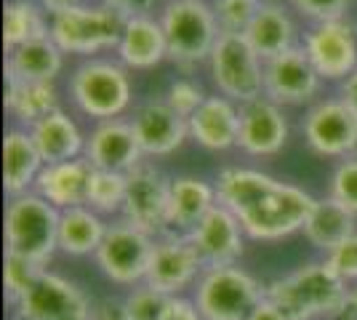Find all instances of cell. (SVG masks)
Wrapping results in <instances>:
<instances>
[{
    "label": "cell",
    "mask_w": 357,
    "mask_h": 320,
    "mask_svg": "<svg viewBox=\"0 0 357 320\" xmlns=\"http://www.w3.org/2000/svg\"><path fill=\"white\" fill-rule=\"evenodd\" d=\"M352 286H347L333 267L323 261H310L294 273L272 280L267 296L291 320H331L342 307Z\"/></svg>",
    "instance_id": "6da1fadb"
},
{
    "label": "cell",
    "mask_w": 357,
    "mask_h": 320,
    "mask_svg": "<svg viewBox=\"0 0 357 320\" xmlns=\"http://www.w3.org/2000/svg\"><path fill=\"white\" fill-rule=\"evenodd\" d=\"M59 213L38 192H24L6 206V254L48 267L59 251Z\"/></svg>",
    "instance_id": "7a4b0ae2"
},
{
    "label": "cell",
    "mask_w": 357,
    "mask_h": 320,
    "mask_svg": "<svg viewBox=\"0 0 357 320\" xmlns=\"http://www.w3.org/2000/svg\"><path fill=\"white\" fill-rule=\"evenodd\" d=\"M160 24L168 40V59L184 70L208 61L222 35L208 0H168L160 14Z\"/></svg>",
    "instance_id": "3957f363"
},
{
    "label": "cell",
    "mask_w": 357,
    "mask_h": 320,
    "mask_svg": "<svg viewBox=\"0 0 357 320\" xmlns=\"http://www.w3.org/2000/svg\"><path fill=\"white\" fill-rule=\"evenodd\" d=\"M264 296L267 286L238 264L206 267L192 289L195 305L206 320H245Z\"/></svg>",
    "instance_id": "277c9868"
},
{
    "label": "cell",
    "mask_w": 357,
    "mask_h": 320,
    "mask_svg": "<svg viewBox=\"0 0 357 320\" xmlns=\"http://www.w3.org/2000/svg\"><path fill=\"white\" fill-rule=\"evenodd\" d=\"M70 96L83 115L99 123L115 121L131 105L128 70L120 61H83L70 77Z\"/></svg>",
    "instance_id": "5b68a950"
},
{
    "label": "cell",
    "mask_w": 357,
    "mask_h": 320,
    "mask_svg": "<svg viewBox=\"0 0 357 320\" xmlns=\"http://www.w3.org/2000/svg\"><path fill=\"white\" fill-rule=\"evenodd\" d=\"M126 19L118 8L107 3H89L73 8L67 14H59L51 19V40L64 51V54H77V56H93L109 48H118Z\"/></svg>",
    "instance_id": "8992f818"
},
{
    "label": "cell",
    "mask_w": 357,
    "mask_h": 320,
    "mask_svg": "<svg viewBox=\"0 0 357 320\" xmlns=\"http://www.w3.org/2000/svg\"><path fill=\"white\" fill-rule=\"evenodd\" d=\"M208 64L213 86L229 102L248 105L264 93V61L256 56L243 32H222Z\"/></svg>",
    "instance_id": "52a82bcc"
},
{
    "label": "cell",
    "mask_w": 357,
    "mask_h": 320,
    "mask_svg": "<svg viewBox=\"0 0 357 320\" xmlns=\"http://www.w3.org/2000/svg\"><path fill=\"white\" fill-rule=\"evenodd\" d=\"M317 198L296 184L278 182L275 190L264 195L248 213L240 216L245 235L253 241H283L294 232H301Z\"/></svg>",
    "instance_id": "ba28073f"
},
{
    "label": "cell",
    "mask_w": 357,
    "mask_h": 320,
    "mask_svg": "<svg viewBox=\"0 0 357 320\" xmlns=\"http://www.w3.org/2000/svg\"><path fill=\"white\" fill-rule=\"evenodd\" d=\"M14 320H93L96 307L77 283L43 270L30 291L14 305Z\"/></svg>",
    "instance_id": "9c48e42d"
},
{
    "label": "cell",
    "mask_w": 357,
    "mask_h": 320,
    "mask_svg": "<svg viewBox=\"0 0 357 320\" xmlns=\"http://www.w3.org/2000/svg\"><path fill=\"white\" fill-rule=\"evenodd\" d=\"M152 248H155L152 235L128 224L126 219H120L107 227L105 241L93 257L107 280H112L115 286L134 289L139 283H144V277H147Z\"/></svg>",
    "instance_id": "30bf717a"
},
{
    "label": "cell",
    "mask_w": 357,
    "mask_h": 320,
    "mask_svg": "<svg viewBox=\"0 0 357 320\" xmlns=\"http://www.w3.org/2000/svg\"><path fill=\"white\" fill-rule=\"evenodd\" d=\"M126 203H123V219L134 227L144 229L152 238H160L168 232V195H171V179H165L163 171L149 163L126 174Z\"/></svg>",
    "instance_id": "8fae6325"
},
{
    "label": "cell",
    "mask_w": 357,
    "mask_h": 320,
    "mask_svg": "<svg viewBox=\"0 0 357 320\" xmlns=\"http://www.w3.org/2000/svg\"><path fill=\"white\" fill-rule=\"evenodd\" d=\"M203 270L206 267L197 257L195 245L190 243V238L176 235V232H165L160 238H155L144 283L165 296H184L187 289H195Z\"/></svg>",
    "instance_id": "7c38bea8"
},
{
    "label": "cell",
    "mask_w": 357,
    "mask_h": 320,
    "mask_svg": "<svg viewBox=\"0 0 357 320\" xmlns=\"http://www.w3.org/2000/svg\"><path fill=\"white\" fill-rule=\"evenodd\" d=\"M301 48L323 80H347L357 70V27L347 19L314 24Z\"/></svg>",
    "instance_id": "4fadbf2b"
},
{
    "label": "cell",
    "mask_w": 357,
    "mask_h": 320,
    "mask_svg": "<svg viewBox=\"0 0 357 320\" xmlns=\"http://www.w3.org/2000/svg\"><path fill=\"white\" fill-rule=\"evenodd\" d=\"M304 139L323 158H349L357 150V115L344 99H326L307 112Z\"/></svg>",
    "instance_id": "5bb4252c"
},
{
    "label": "cell",
    "mask_w": 357,
    "mask_h": 320,
    "mask_svg": "<svg viewBox=\"0 0 357 320\" xmlns=\"http://www.w3.org/2000/svg\"><path fill=\"white\" fill-rule=\"evenodd\" d=\"M317 70L304 48H291L275 59L264 61V96L275 105H307L320 91Z\"/></svg>",
    "instance_id": "9a60e30c"
},
{
    "label": "cell",
    "mask_w": 357,
    "mask_h": 320,
    "mask_svg": "<svg viewBox=\"0 0 357 320\" xmlns=\"http://www.w3.org/2000/svg\"><path fill=\"white\" fill-rule=\"evenodd\" d=\"M187 238L195 245L203 267H229L243 259L248 235L238 216L216 203Z\"/></svg>",
    "instance_id": "2e32d148"
},
{
    "label": "cell",
    "mask_w": 357,
    "mask_h": 320,
    "mask_svg": "<svg viewBox=\"0 0 357 320\" xmlns=\"http://www.w3.org/2000/svg\"><path fill=\"white\" fill-rule=\"evenodd\" d=\"M131 128L139 142L142 155L149 158H163L176 153L190 137V125L178 115L165 99H149L139 107L131 118Z\"/></svg>",
    "instance_id": "e0dca14e"
},
{
    "label": "cell",
    "mask_w": 357,
    "mask_h": 320,
    "mask_svg": "<svg viewBox=\"0 0 357 320\" xmlns=\"http://www.w3.org/2000/svg\"><path fill=\"white\" fill-rule=\"evenodd\" d=\"M288 142V121L280 105L259 96L248 105H240L238 147L256 158L278 155Z\"/></svg>",
    "instance_id": "ac0fdd59"
},
{
    "label": "cell",
    "mask_w": 357,
    "mask_h": 320,
    "mask_svg": "<svg viewBox=\"0 0 357 320\" xmlns=\"http://www.w3.org/2000/svg\"><path fill=\"white\" fill-rule=\"evenodd\" d=\"M83 158L89 160L91 168L99 171H115V174H131L139 163H144L139 142L134 137V128L128 121H105L99 123L89 137H86V150Z\"/></svg>",
    "instance_id": "d6986e66"
},
{
    "label": "cell",
    "mask_w": 357,
    "mask_h": 320,
    "mask_svg": "<svg viewBox=\"0 0 357 320\" xmlns=\"http://www.w3.org/2000/svg\"><path fill=\"white\" fill-rule=\"evenodd\" d=\"M118 59L126 70H152L168 59V40L160 19L149 14L128 16L118 43Z\"/></svg>",
    "instance_id": "ffe728a7"
},
{
    "label": "cell",
    "mask_w": 357,
    "mask_h": 320,
    "mask_svg": "<svg viewBox=\"0 0 357 320\" xmlns=\"http://www.w3.org/2000/svg\"><path fill=\"white\" fill-rule=\"evenodd\" d=\"M91 171L93 168L89 166L86 158H75V160L43 166V171L38 174V182L32 187V192H38L43 200H48L56 211L86 206Z\"/></svg>",
    "instance_id": "44dd1931"
},
{
    "label": "cell",
    "mask_w": 357,
    "mask_h": 320,
    "mask_svg": "<svg viewBox=\"0 0 357 320\" xmlns=\"http://www.w3.org/2000/svg\"><path fill=\"white\" fill-rule=\"evenodd\" d=\"M190 137L213 153H224L229 147H238L240 131V107L227 96H208L200 109L187 121Z\"/></svg>",
    "instance_id": "7402d4cb"
},
{
    "label": "cell",
    "mask_w": 357,
    "mask_h": 320,
    "mask_svg": "<svg viewBox=\"0 0 357 320\" xmlns=\"http://www.w3.org/2000/svg\"><path fill=\"white\" fill-rule=\"evenodd\" d=\"M216 187L197 176H176L171 179L168 195V232L190 235L206 213L216 206Z\"/></svg>",
    "instance_id": "603a6c76"
},
{
    "label": "cell",
    "mask_w": 357,
    "mask_h": 320,
    "mask_svg": "<svg viewBox=\"0 0 357 320\" xmlns=\"http://www.w3.org/2000/svg\"><path fill=\"white\" fill-rule=\"evenodd\" d=\"M43 166V158L38 153L30 131H22V128L6 131V139H3V187L11 198L32 192Z\"/></svg>",
    "instance_id": "cb8c5ba5"
},
{
    "label": "cell",
    "mask_w": 357,
    "mask_h": 320,
    "mask_svg": "<svg viewBox=\"0 0 357 320\" xmlns=\"http://www.w3.org/2000/svg\"><path fill=\"white\" fill-rule=\"evenodd\" d=\"M30 137L45 166L83 158V150H86V137L80 134L77 123L64 109H54L43 121L35 123L30 128Z\"/></svg>",
    "instance_id": "d4e9b609"
},
{
    "label": "cell",
    "mask_w": 357,
    "mask_h": 320,
    "mask_svg": "<svg viewBox=\"0 0 357 320\" xmlns=\"http://www.w3.org/2000/svg\"><path fill=\"white\" fill-rule=\"evenodd\" d=\"M243 35L261 61L296 48V24L285 11V6H261Z\"/></svg>",
    "instance_id": "484cf974"
},
{
    "label": "cell",
    "mask_w": 357,
    "mask_h": 320,
    "mask_svg": "<svg viewBox=\"0 0 357 320\" xmlns=\"http://www.w3.org/2000/svg\"><path fill=\"white\" fill-rule=\"evenodd\" d=\"M61 67H64V51L51 40V35L30 40L8 51L6 56V77H14L22 83H54Z\"/></svg>",
    "instance_id": "4316f807"
},
{
    "label": "cell",
    "mask_w": 357,
    "mask_h": 320,
    "mask_svg": "<svg viewBox=\"0 0 357 320\" xmlns=\"http://www.w3.org/2000/svg\"><path fill=\"white\" fill-rule=\"evenodd\" d=\"M278 179L269 176V174H261V171H253V168H224L216 176V200L219 206L229 208L235 216H243L248 213L259 203V200L269 195L275 190Z\"/></svg>",
    "instance_id": "83f0119b"
},
{
    "label": "cell",
    "mask_w": 357,
    "mask_h": 320,
    "mask_svg": "<svg viewBox=\"0 0 357 320\" xmlns=\"http://www.w3.org/2000/svg\"><path fill=\"white\" fill-rule=\"evenodd\" d=\"M357 216L352 211H347L339 200H333L331 195L328 198H320L314 203L312 213L304 224V238L323 254H331L336 245H342L347 238H352L357 232Z\"/></svg>",
    "instance_id": "f1b7e54d"
},
{
    "label": "cell",
    "mask_w": 357,
    "mask_h": 320,
    "mask_svg": "<svg viewBox=\"0 0 357 320\" xmlns=\"http://www.w3.org/2000/svg\"><path fill=\"white\" fill-rule=\"evenodd\" d=\"M105 216L89 206H77L59 213V251L67 257H91L99 251L107 235Z\"/></svg>",
    "instance_id": "f546056e"
},
{
    "label": "cell",
    "mask_w": 357,
    "mask_h": 320,
    "mask_svg": "<svg viewBox=\"0 0 357 320\" xmlns=\"http://www.w3.org/2000/svg\"><path fill=\"white\" fill-rule=\"evenodd\" d=\"M6 109L19 123L32 128L45 115H51L56 105V89L54 83H22L14 77H6Z\"/></svg>",
    "instance_id": "4dcf8cb0"
},
{
    "label": "cell",
    "mask_w": 357,
    "mask_h": 320,
    "mask_svg": "<svg viewBox=\"0 0 357 320\" xmlns=\"http://www.w3.org/2000/svg\"><path fill=\"white\" fill-rule=\"evenodd\" d=\"M51 35V24L45 22V11L35 0H8L3 8V43L6 51L24 46L30 40H40Z\"/></svg>",
    "instance_id": "1f68e13d"
},
{
    "label": "cell",
    "mask_w": 357,
    "mask_h": 320,
    "mask_svg": "<svg viewBox=\"0 0 357 320\" xmlns=\"http://www.w3.org/2000/svg\"><path fill=\"white\" fill-rule=\"evenodd\" d=\"M126 174H115V171H99L93 168L89 179V195H86V206L93 208L102 216L109 213H123V203H126Z\"/></svg>",
    "instance_id": "d6a6232c"
},
{
    "label": "cell",
    "mask_w": 357,
    "mask_h": 320,
    "mask_svg": "<svg viewBox=\"0 0 357 320\" xmlns=\"http://www.w3.org/2000/svg\"><path fill=\"white\" fill-rule=\"evenodd\" d=\"M168 299L171 296L149 289L147 283H139L120 302V315H123V320H163Z\"/></svg>",
    "instance_id": "836d02e7"
},
{
    "label": "cell",
    "mask_w": 357,
    "mask_h": 320,
    "mask_svg": "<svg viewBox=\"0 0 357 320\" xmlns=\"http://www.w3.org/2000/svg\"><path fill=\"white\" fill-rule=\"evenodd\" d=\"M43 273V267H38L35 261L16 257V254H6V267H3V286H6V299L16 305L30 286L38 280V275Z\"/></svg>",
    "instance_id": "e575fe53"
},
{
    "label": "cell",
    "mask_w": 357,
    "mask_h": 320,
    "mask_svg": "<svg viewBox=\"0 0 357 320\" xmlns=\"http://www.w3.org/2000/svg\"><path fill=\"white\" fill-rule=\"evenodd\" d=\"M211 8L222 32H245L259 14L261 0H211Z\"/></svg>",
    "instance_id": "d590c367"
},
{
    "label": "cell",
    "mask_w": 357,
    "mask_h": 320,
    "mask_svg": "<svg viewBox=\"0 0 357 320\" xmlns=\"http://www.w3.org/2000/svg\"><path fill=\"white\" fill-rule=\"evenodd\" d=\"M333 200H339L347 211H352L357 216V155H349L347 160H342L333 176H331V192Z\"/></svg>",
    "instance_id": "8d00e7d4"
},
{
    "label": "cell",
    "mask_w": 357,
    "mask_h": 320,
    "mask_svg": "<svg viewBox=\"0 0 357 320\" xmlns=\"http://www.w3.org/2000/svg\"><path fill=\"white\" fill-rule=\"evenodd\" d=\"M206 99H208V96H206L203 89H200L197 83H192V80H176V83L168 86V93H165V102L174 107L184 121H190Z\"/></svg>",
    "instance_id": "74e56055"
},
{
    "label": "cell",
    "mask_w": 357,
    "mask_h": 320,
    "mask_svg": "<svg viewBox=\"0 0 357 320\" xmlns=\"http://www.w3.org/2000/svg\"><path fill=\"white\" fill-rule=\"evenodd\" d=\"M288 3L294 6V11L312 19L314 24L339 22V19H344L347 8H349V0H288Z\"/></svg>",
    "instance_id": "f35d334b"
},
{
    "label": "cell",
    "mask_w": 357,
    "mask_h": 320,
    "mask_svg": "<svg viewBox=\"0 0 357 320\" xmlns=\"http://www.w3.org/2000/svg\"><path fill=\"white\" fill-rule=\"evenodd\" d=\"M326 261L347 286H357V232L352 238H347L342 245H336L326 257Z\"/></svg>",
    "instance_id": "ab89813d"
},
{
    "label": "cell",
    "mask_w": 357,
    "mask_h": 320,
    "mask_svg": "<svg viewBox=\"0 0 357 320\" xmlns=\"http://www.w3.org/2000/svg\"><path fill=\"white\" fill-rule=\"evenodd\" d=\"M163 320H206L197 310L192 296H171L163 312Z\"/></svg>",
    "instance_id": "60d3db41"
},
{
    "label": "cell",
    "mask_w": 357,
    "mask_h": 320,
    "mask_svg": "<svg viewBox=\"0 0 357 320\" xmlns=\"http://www.w3.org/2000/svg\"><path fill=\"white\" fill-rule=\"evenodd\" d=\"M102 3L118 8L120 14H126V16H142V14H147L158 0H102Z\"/></svg>",
    "instance_id": "b9f144b4"
},
{
    "label": "cell",
    "mask_w": 357,
    "mask_h": 320,
    "mask_svg": "<svg viewBox=\"0 0 357 320\" xmlns=\"http://www.w3.org/2000/svg\"><path fill=\"white\" fill-rule=\"evenodd\" d=\"M245 320H291V318H288V315H285L283 310L275 305L269 296H264L259 305L253 307V312Z\"/></svg>",
    "instance_id": "7bdbcfd3"
},
{
    "label": "cell",
    "mask_w": 357,
    "mask_h": 320,
    "mask_svg": "<svg viewBox=\"0 0 357 320\" xmlns=\"http://www.w3.org/2000/svg\"><path fill=\"white\" fill-rule=\"evenodd\" d=\"M40 6H43V11L51 19L59 14H67V11H73V8H80V6H89L91 0H38Z\"/></svg>",
    "instance_id": "ee69618b"
},
{
    "label": "cell",
    "mask_w": 357,
    "mask_h": 320,
    "mask_svg": "<svg viewBox=\"0 0 357 320\" xmlns=\"http://www.w3.org/2000/svg\"><path fill=\"white\" fill-rule=\"evenodd\" d=\"M342 99L349 105V109L357 115V70L352 73V75L344 80V93H342Z\"/></svg>",
    "instance_id": "f6af8a7d"
},
{
    "label": "cell",
    "mask_w": 357,
    "mask_h": 320,
    "mask_svg": "<svg viewBox=\"0 0 357 320\" xmlns=\"http://www.w3.org/2000/svg\"><path fill=\"white\" fill-rule=\"evenodd\" d=\"M93 320H123V315H120V305H112V302L99 305L96 307V318Z\"/></svg>",
    "instance_id": "bcb514c9"
},
{
    "label": "cell",
    "mask_w": 357,
    "mask_h": 320,
    "mask_svg": "<svg viewBox=\"0 0 357 320\" xmlns=\"http://www.w3.org/2000/svg\"><path fill=\"white\" fill-rule=\"evenodd\" d=\"M261 6H285V0H261Z\"/></svg>",
    "instance_id": "7dc6e473"
}]
</instances>
